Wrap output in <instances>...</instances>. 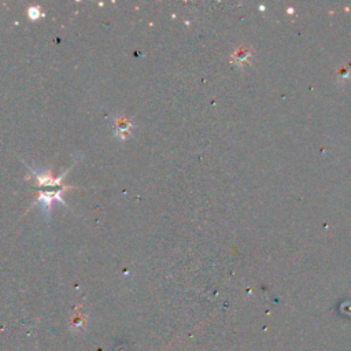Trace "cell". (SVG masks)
<instances>
[{
	"label": "cell",
	"mask_w": 351,
	"mask_h": 351,
	"mask_svg": "<svg viewBox=\"0 0 351 351\" xmlns=\"http://www.w3.org/2000/svg\"><path fill=\"white\" fill-rule=\"evenodd\" d=\"M251 54H253V51H251L250 48L241 47V48H239V50L232 55V62H233V63H237V65H243L245 60L251 56Z\"/></svg>",
	"instance_id": "obj_2"
},
{
	"label": "cell",
	"mask_w": 351,
	"mask_h": 351,
	"mask_svg": "<svg viewBox=\"0 0 351 351\" xmlns=\"http://www.w3.org/2000/svg\"><path fill=\"white\" fill-rule=\"evenodd\" d=\"M28 17L32 21H36V19H39L40 17H42V10H40V7H30V9L28 10Z\"/></svg>",
	"instance_id": "obj_4"
},
{
	"label": "cell",
	"mask_w": 351,
	"mask_h": 351,
	"mask_svg": "<svg viewBox=\"0 0 351 351\" xmlns=\"http://www.w3.org/2000/svg\"><path fill=\"white\" fill-rule=\"evenodd\" d=\"M339 80L340 81H346V80L351 79V63H348V65H344L342 66L340 69H339Z\"/></svg>",
	"instance_id": "obj_3"
},
{
	"label": "cell",
	"mask_w": 351,
	"mask_h": 351,
	"mask_svg": "<svg viewBox=\"0 0 351 351\" xmlns=\"http://www.w3.org/2000/svg\"><path fill=\"white\" fill-rule=\"evenodd\" d=\"M132 122L126 120L124 117H114L113 122V129H114V136L120 140H126L132 133Z\"/></svg>",
	"instance_id": "obj_1"
}]
</instances>
